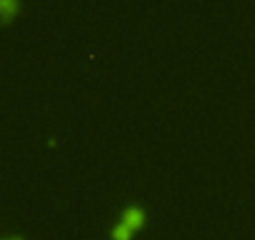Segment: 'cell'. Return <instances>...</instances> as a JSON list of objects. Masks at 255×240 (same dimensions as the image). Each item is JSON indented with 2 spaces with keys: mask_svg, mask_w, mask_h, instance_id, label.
I'll return each mask as SVG.
<instances>
[{
  "mask_svg": "<svg viewBox=\"0 0 255 240\" xmlns=\"http://www.w3.org/2000/svg\"><path fill=\"white\" fill-rule=\"evenodd\" d=\"M143 220H145L143 208H140V205H130V208L123 213V218L118 220V225L113 228V238H115V240H128L133 230H138V228L143 225Z\"/></svg>",
  "mask_w": 255,
  "mask_h": 240,
  "instance_id": "obj_1",
  "label": "cell"
},
{
  "mask_svg": "<svg viewBox=\"0 0 255 240\" xmlns=\"http://www.w3.org/2000/svg\"><path fill=\"white\" fill-rule=\"evenodd\" d=\"M15 13H18V3H15V0H0V20L8 23Z\"/></svg>",
  "mask_w": 255,
  "mask_h": 240,
  "instance_id": "obj_2",
  "label": "cell"
},
{
  "mask_svg": "<svg viewBox=\"0 0 255 240\" xmlns=\"http://www.w3.org/2000/svg\"><path fill=\"white\" fill-rule=\"evenodd\" d=\"M0 240H25L20 233H8V235H0Z\"/></svg>",
  "mask_w": 255,
  "mask_h": 240,
  "instance_id": "obj_3",
  "label": "cell"
}]
</instances>
